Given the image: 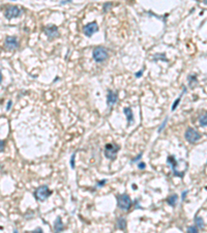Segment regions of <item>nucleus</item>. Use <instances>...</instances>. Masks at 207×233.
<instances>
[{
	"label": "nucleus",
	"instance_id": "7c9ffc66",
	"mask_svg": "<svg viewBox=\"0 0 207 233\" xmlns=\"http://www.w3.org/2000/svg\"><path fill=\"white\" fill-rule=\"evenodd\" d=\"M204 3H205V4H207V0H204Z\"/></svg>",
	"mask_w": 207,
	"mask_h": 233
},
{
	"label": "nucleus",
	"instance_id": "ddd939ff",
	"mask_svg": "<svg viewBox=\"0 0 207 233\" xmlns=\"http://www.w3.org/2000/svg\"><path fill=\"white\" fill-rule=\"evenodd\" d=\"M123 112H124V114L126 115V118H127V122H129V125H130V123H132L134 121V115H133L132 109H130V108H124Z\"/></svg>",
	"mask_w": 207,
	"mask_h": 233
},
{
	"label": "nucleus",
	"instance_id": "9d476101",
	"mask_svg": "<svg viewBox=\"0 0 207 233\" xmlns=\"http://www.w3.org/2000/svg\"><path fill=\"white\" fill-rule=\"evenodd\" d=\"M118 99V93L116 91H112V90H109L108 91V95H107V104L108 107H112L114 104H116Z\"/></svg>",
	"mask_w": 207,
	"mask_h": 233
},
{
	"label": "nucleus",
	"instance_id": "423d86ee",
	"mask_svg": "<svg viewBox=\"0 0 207 233\" xmlns=\"http://www.w3.org/2000/svg\"><path fill=\"white\" fill-rule=\"evenodd\" d=\"M97 30H99V27H97V24L95 22L88 23L87 25H85L83 27V32L86 36H91L93 33H95Z\"/></svg>",
	"mask_w": 207,
	"mask_h": 233
},
{
	"label": "nucleus",
	"instance_id": "1a4fd4ad",
	"mask_svg": "<svg viewBox=\"0 0 207 233\" xmlns=\"http://www.w3.org/2000/svg\"><path fill=\"white\" fill-rule=\"evenodd\" d=\"M45 32H46V34H47L48 37H50V38L57 37V36L59 35L58 28H57L56 26H54V25H50V26L46 27V28H45Z\"/></svg>",
	"mask_w": 207,
	"mask_h": 233
},
{
	"label": "nucleus",
	"instance_id": "cd10ccee",
	"mask_svg": "<svg viewBox=\"0 0 207 233\" xmlns=\"http://www.w3.org/2000/svg\"><path fill=\"white\" fill-rule=\"evenodd\" d=\"M37 231H38V232H42V228H36L35 230H33L32 232H37Z\"/></svg>",
	"mask_w": 207,
	"mask_h": 233
},
{
	"label": "nucleus",
	"instance_id": "f03ea898",
	"mask_svg": "<svg viewBox=\"0 0 207 233\" xmlns=\"http://www.w3.org/2000/svg\"><path fill=\"white\" fill-rule=\"evenodd\" d=\"M120 149V146L115 143H109L105 147V156L109 160H115L116 159L118 150Z\"/></svg>",
	"mask_w": 207,
	"mask_h": 233
},
{
	"label": "nucleus",
	"instance_id": "7ed1b4c3",
	"mask_svg": "<svg viewBox=\"0 0 207 233\" xmlns=\"http://www.w3.org/2000/svg\"><path fill=\"white\" fill-rule=\"evenodd\" d=\"M92 56H93V59L95 62H103L108 58V52L105 48L96 47L93 49Z\"/></svg>",
	"mask_w": 207,
	"mask_h": 233
},
{
	"label": "nucleus",
	"instance_id": "dca6fc26",
	"mask_svg": "<svg viewBox=\"0 0 207 233\" xmlns=\"http://www.w3.org/2000/svg\"><path fill=\"white\" fill-rule=\"evenodd\" d=\"M199 122L202 126H207V113L201 115L199 117Z\"/></svg>",
	"mask_w": 207,
	"mask_h": 233
},
{
	"label": "nucleus",
	"instance_id": "b1692460",
	"mask_svg": "<svg viewBox=\"0 0 207 233\" xmlns=\"http://www.w3.org/2000/svg\"><path fill=\"white\" fill-rule=\"evenodd\" d=\"M187 192H188L187 190H185V191H183V192H182V195H181V199H182V200H184V198H185V196H187Z\"/></svg>",
	"mask_w": 207,
	"mask_h": 233
},
{
	"label": "nucleus",
	"instance_id": "20e7f679",
	"mask_svg": "<svg viewBox=\"0 0 207 233\" xmlns=\"http://www.w3.org/2000/svg\"><path fill=\"white\" fill-rule=\"evenodd\" d=\"M51 194L52 192L49 190L48 186H41L35 190L34 197L36 198V200H38V201H45Z\"/></svg>",
	"mask_w": 207,
	"mask_h": 233
},
{
	"label": "nucleus",
	"instance_id": "0eeeda50",
	"mask_svg": "<svg viewBox=\"0 0 207 233\" xmlns=\"http://www.w3.org/2000/svg\"><path fill=\"white\" fill-rule=\"evenodd\" d=\"M167 162H168V164L171 165V168H172V171L173 173H174L175 176H179V177H183L184 173L183 172H179L176 170V164H177V161L174 159V156H169L168 159H167Z\"/></svg>",
	"mask_w": 207,
	"mask_h": 233
},
{
	"label": "nucleus",
	"instance_id": "f8f14e48",
	"mask_svg": "<svg viewBox=\"0 0 207 233\" xmlns=\"http://www.w3.org/2000/svg\"><path fill=\"white\" fill-rule=\"evenodd\" d=\"M54 230H55L56 232H60L63 230V224H62L61 219H60V217L56 218V221H55V223H54Z\"/></svg>",
	"mask_w": 207,
	"mask_h": 233
},
{
	"label": "nucleus",
	"instance_id": "c85d7f7f",
	"mask_svg": "<svg viewBox=\"0 0 207 233\" xmlns=\"http://www.w3.org/2000/svg\"><path fill=\"white\" fill-rule=\"evenodd\" d=\"M11 102L10 101V102L7 103V110H10V109H11Z\"/></svg>",
	"mask_w": 207,
	"mask_h": 233
},
{
	"label": "nucleus",
	"instance_id": "6e6552de",
	"mask_svg": "<svg viewBox=\"0 0 207 233\" xmlns=\"http://www.w3.org/2000/svg\"><path fill=\"white\" fill-rule=\"evenodd\" d=\"M21 14V10L20 8H18L17 7H10L7 8V11H5V17L7 18V19H11V18H16L18 17L19 15Z\"/></svg>",
	"mask_w": 207,
	"mask_h": 233
},
{
	"label": "nucleus",
	"instance_id": "f257e3e1",
	"mask_svg": "<svg viewBox=\"0 0 207 233\" xmlns=\"http://www.w3.org/2000/svg\"><path fill=\"white\" fill-rule=\"evenodd\" d=\"M117 205L120 209L129 210L132 206V200L127 194H122V195L117 196Z\"/></svg>",
	"mask_w": 207,
	"mask_h": 233
},
{
	"label": "nucleus",
	"instance_id": "393cba45",
	"mask_svg": "<svg viewBox=\"0 0 207 233\" xmlns=\"http://www.w3.org/2000/svg\"><path fill=\"white\" fill-rule=\"evenodd\" d=\"M141 156H142V153H140V154H139V156H136V158H135V159H134V160H133V161H132V162H133V163H135V162H137V161H139V160H140V159H141Z\"/></svg>",
	"mask_w": 207,
	"mask_h": 233
},
{
	"label": "nucleus",
	"instance_id": "c756f323",
	"mask_svg": "<svg viewBox=\"0 0 207 233\" xmlns=\"http://www.w3.org/2000/svg\"><path fill=\"white\" fill-rule=\"evenodd\" d=\"M3 144H4V141L2 140L1 141V151H3Z\"/></svg>",
	"mask_w": 207,
	"mask_h": 233
},
{
	"label": "nucleus",
	"instance_id": "4468645a",
	"mask_svg": "<svg viewBox=\"0 0 207 233\" xmlns=\"http://www.w3.org/2000/svg\"><path fill=\"white\" fill-rule=\"evenodd\" d=\"M116 224H117V228L120 230H124L126 228V221L124 218H118Z\"/></svg>",
	"mask_w": 207,
	"mask_h": 233
},
{
	"label": "nucleus",
	"instance_id": "2eb2a0df",
	"mask_svg": "<svg viewBox=\"0 0 207 233\" xmlns=\"http://www.w3.org/2000/svg\"><path fill=\"white\" fill-rule=\"evenodd\" d=\"M177 199H178V196L176 195V194H173V195H171L168 199H167V202H168V204L171 205V206H175Z\"/></svg>",
	"mask_w": 207,
	"mask_h": 233
},
{
	"label": "nucleus",
	"instance_id": "aec40b11",
	"mask_svg": "<svg viewBox=\"0 0 207 233\" xmlns=\"http://www.w3.org/2000/svg\"><path fill=\"white\" fill-rule=\"evenodd\" d=\"M198 231V228L195 226H192V227H188L187 228V232H191V233H196Z\"/></svg>",
	"mask_w": 207,
	"mask_h": 233
},
{
	"label": "nucleus",
	"instance_id": "a878e982",
	"mask_svg": "<svg viewBox=\"0 0 207 233\" xmlns=\"http://www.w3.org/2000/svg\"><path fill=\"white\" fill-rule=\"evenodd\" d=\"M142 73H143V69H142V71L138 72V73H136V74H135V76H136L137 78H140V77H141V75H142Z\"/></svg>",
	"mask_w": 207,
	"mask_h": 233
},
{
	"label": "nucleus",
	"instance_id": "6ab92c4d",
	"mask_svg": "<svg viewBox=\"0 0 207 233\" xmlns=\"http://www.w3.org/2000/svg\"><path fill=\"white\" fill-rule=\"evenodd\" d=\"M180 99H181V95L179 96V98L176 99H175V102L173 103V105H172V111H174L175 109H176V107H177V106H178V104H179V103H180Z\"/></svg>",
	"mask_w": 207,
	"mask_h": 233
},
{
	"label": "nucleus",
	"instance_id": "f3484780",
	"mask_svg": "<svg viewBox=\"0 0 207 233\" xmlns=\"http://www.w3.org/2000/svg\"><path fill=\"white\" fill-rule=\"evenodd\" d=\"M195 223H196V226L198 227V228L202 229L204 227V222H203V219L200 217H196L195 218Z\"/></svg>",
	"mask_w": 207,
	"mask_h": 233
},
{
	"label": "nucleus",
	"instance_id": "bb28decb",
	"mask_svg": "<svg viewBox=\"0 0 207 233\" xmlns=\"http://www.w3.org/2000/svg\"><path fill=\"white\" fill-rule=\"evenodd\" d=\"M106 181H107V180H102V181H99V183H97V186H99V187H102L103 186V184H105L106 183Z\"/></svg>",
	"mask_w": 207,
	"mask_h": 233
},
{
	"label": "nucleus",
	"instance_id": "4be33fe9",
	"mask_svg": "<svg viewBox=\"0 0 207 233\" xmlns=\"http://www.w3.org/2000/svg\"><path fill=\"white\" fill-rule=\"evenodd\" d=\"M167 121H168V118H166L165 120H164V122L162 123V125H161L160 128H159V130H157V132H159V133L162 132V130H164V128H165V125H166Z\"/></svg>",
	"mask_w": 207,
	"mask_h": 233
},
{
	"label": "nucleus",
	"instance_id": "39448f33",
	"mask_svg": "<svg viewBox=\"0 0 207 233\" xmlns=\"http://www.w3.org/2000/svg\"><path fill=\"white\" fill-rule=\"evenodd\" d=\"M184 137L188 142H190V143H195V142L198 141L201 138V135L195 129L188 128L187 130V132H185Z\"/></svg>",
	"mask_w": 207,
	"mask_h": 233
},
{
	"label": "nucleus",
	"instance_id": "5701e85b",
	"mask_svg": "<svg viewBox=\"0 0 207 233\" xmlns=\"http://www.w3.org/2000/svg\"><path fill=\"white\" fill-rule=\"evenodd\" d=\"M145 167H146V165L144 164V163H139V164H138V168L141 169V170L145 169Z\"/></svg>",
	"mask_w": 207,
	"mask_h": 233
},
{
	"label": "nucleus",
	"instance_id": "a211bd4d",
	"mask_svg": "<svg viewBox=\"0 0 207 233\" xmlns=\"http://www.w3.org/2000/svg\"><path fill=\"white\" fill-rule=\"evenodd\" d=\"M187 79H188V82H190V86L191 87H193L194 86V83L197 82L196 76H195V75H190V76H188Z\"/></svg>",
	"mask_w": 207,
	"mask_h": 233
},
{
	"label": "nucleus",
	"instance_id": "412c9836",
	"mask_svg": "<svg viewBox=\"0 0 207 233\" xmlns=\"http://www.w3.org/2000/svg\"><path fill=\"white\" fill-rule=\"evenodd\" d=\"M75 156H76V153H73L71 156V166L73 169H75Z\"/></svg>",
	"mask_w": 207,
	"mask_h": 233
},
{
	"label": "nucleus",
	"instance_id": "9b49d317",
	"mask_svg": "<svg viewBox=\"0 0 207 233\" xmlns=\"http://www.w3.org/2000/svg\"><path fill=\"white\" fill-rule=\"evenodd\" d=\"M5 47L10 50H14L18 47V41L15 36H7L5 38Z\"/></svg>",
	"mask_w": 207,
	"mask_h": 233
}]
</instances>
